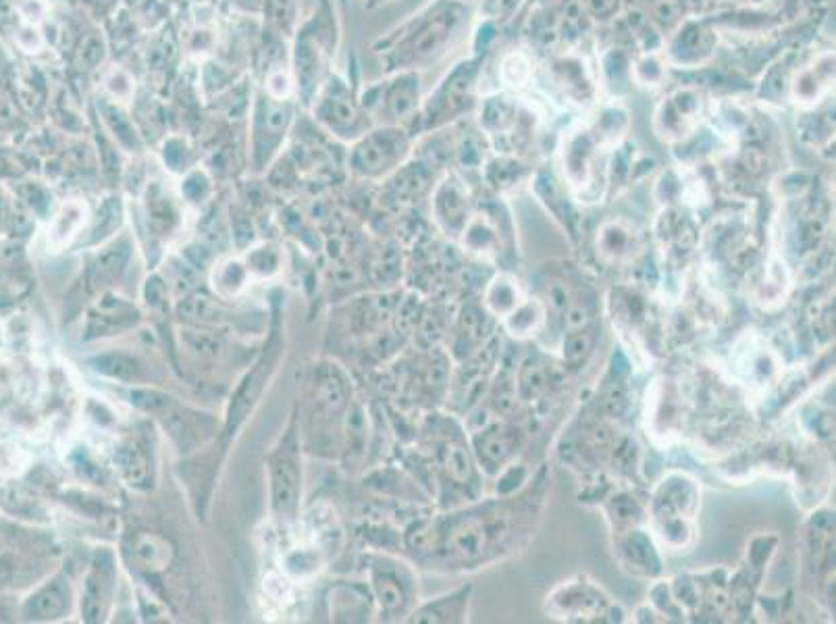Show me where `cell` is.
Wrapping results in <instances>:
<instances>
[{"instance_id":"2e32d148","label":"cell","mask_w":836,"mask_h":624,"mask_svg":"<svg viewBox=\"0 0 836 624\" xmlns=\"http://www.w3.org/2000/svg\"><path fill=\"white\" fill-rule=\"evenodd\" d=\"M545 323V306L537 298H526L525 302L510 312L504 319V325L514 338H531L535 335Z\"/></svg>"},{"instance_id":"ffe728a7","label":"cell","mask_w":836,"mask_h":624,"mask_svg":"<svg viewBox=\"0 0 836 624\" xmlns=\"http://www.w3.org/2000/svg\"><path fill=\"white\" fill-rule=\"evenodd\" d=\"M607 514H610V521L614 523L616 533H624V531H631V529L639 525L647 512L633 495L616 493L614 497H610Z\"/></svg>"},{"instance_id":"44dd1931","label":"cell","mask_w":836,"mask_h":624,"mask_svg":"<svg viewBox=\"0 0 836 624\" xmlns=\"http://www.w3.org/2000/svg\"><path fill=\"white\" fill-rule=\"evenodd\" d=\"M633 242V231L624 228L623 223H607L597 235V254L607 261H621L628 254Z\"/></svg>"},{"instance_id":"3957f363","label":"cell","mask_w":836,"mask_h":624,"mask_svg":"<svg viewBox=\"0 0 836 624\" xmlns=\"http://www.w3.org/2000/svg\"><path fill=\"white\" fill-rule=\"evenodd\" d=\"M271 471V493H273V509L279 516H292L298 506L300 495V444L295 433V421L290 423L288 431L281 435L275 450L269 456Z\"/></svg>"},{"instance_id":"6da1fadb","label":"cell","mask_w":836,"mask_h":624,"mask_svg":"<svg viewBox=\"0 0 836 624\" xmlns=\"http://www.w3.org/2000/svg\"><path fill=\"white\" fill-rule=\"evenodd\" d=\"M525 500V497H523ZM518 509L512 497L447 514L442 521H423L411 529L406 542L416 554H442L459 568H481L516 547L531 529L535 510Z\"/></svg>"},{"instance_id":"277c9868","label":"cell","mask_w":836,"mask_h":624,"mask_svg":"<svg viewBox=\"0 0 836 624\" xmlns=\"http://www.w3.org/2000/svg\"><path fill=\"white\" fill-rule=\"evenodd\" d=\"M379 608L385 616L409 614L416 597V583L404 564L381 560L371 576Z\"/></svg>"},{"instance_id":"5b68a950","label":"cell","mask_w":836,"mask_h":624,"mask_svg":"<svg viewBox=\"0 0 836 624\" xmlns=\"http://www.w3.org/2000/svg\"><path fill=\"white\" fill-rule=\"evenodd\" d=\"M132 402L138 409L157 416L181 445L188 447L194 440H200L202 433L198 429V423L202 421V414L183 409L173 397L142 390V392H133Z\"/></svg>"},{"instance_id":"30bf717a","label":"cell","mask_w":836,"mask_h":624,"mask_svg":"<svg viewBox=\"0 0 836 624\" xmlns=\"http://www.w3.org/2000/svg\"><path fill=\"white\" fill-rule=\"evenodd\" d=\"M473 602V587L462 585L454 592L433 597L412 612V623H469V612Z\"/></svg>"},{"instance_id":"7c38bea8","label":"cell","mask_w":836,"mask_h":624,"mask_svg":"<svg viewBox=\"0 0 836 624\" xmlns=\"http://www.w3.org/2000/svg\"><path fill=\"white\" fill-rule=\"evenodd\" d=\"M69 604H71L69 581H66L63 576H57L28 600V604L23 606V616L30 621H54L69 612Z\"/></svg>"},{"instance_id":"d4e9b609","label":"cell","mask_w":836,"mask_h":624,"mask_svg":"<svg viewBox=\"0 0 836 624\" xmlns=\"http://www.w3.org/2000/svg\"><path fill=\"white\" fill-rule=\"evenodd\" d=\"M94 364H97V371L102 373V375L121 379V381L133 379L135 378V373H138V364H135V361H133V359H128V356H123V354L100 356V359L94 361Z\"/></svg>"},{"instance_id":"484cf974","label":"cell","mask_w":836,"mask_h":624,"mask_svg":"<svg viewBox=\"0 0 836 624\" xmlns=\"http://www.w3.org/2000/svg\"><path fill=\"white\" fill-rule=\"evenodd\" d=\"M246 280V271L240 263L221 264L219 266V273H214V288L221 292V294H233L238 292Z\"/></svg>"},{"instance_id":"8fae6325","label":"cell","mask_w":836,"mask_h":624,"mask_svg":"<svg viewBox=\"0 0 836 624\" xmlns=\"http://www.w3.org/2000/svg\"><path fill=\"white\" fill-rule=\"evenodd\" d=\"M618 554L623 560L624 568H628L635 575L654 576L659 573L662 562L657 556L656 547L647 533L635 526L631 531L618 533Z\"/></svg>"},{"instance_id":"d6986e66","label":"cell","mask_w":836,"mask_h":624,"mask_svg":"<svg viewBox=\"0 0 836 624\" xmlns=\"http://www.w3.org/2000/svg\"><path fill=\"white\" fill-rule=\"evenodd\" d=\"M316 404L328 412L329 416L340 414L348 406V388L335 369L323 373L316 381Z\"/></svg>"},{"instance_id":"603a6c76","label":"cell","mask_w":836,"mask_h":624,"mask_svg":"<svg viewBox=\"0 0 836 624\" xmlns=\"http://www.w3.org/2000/svg\"><path fill=\"white\" fill-rule=\"evenodd\" d=\"M83 217H85V207L82 202H69L63 207V211L57 219V225L52 231V244L57 248H63L71 242L73 235L82 230Z\"/></svg>"},{"instance_id":"9a60e30c","label":"cell","mask_w":836,"mask_h":624,"mask_svg":"<svg viewBox=\"0 0 836 624\" xmlns=\"http://www.w3.org/2000/svg\"><path fill=\"white\" fill-rule=\"evenodd\" d=\"M483 300H485L487 311L495 316H500V319H506L510 312L516 311L525 302L526 296L523 288L518 285V281L500 273L485 288Z\"/></svg>"},{"instance_id":"5bb4252c","label":"cell","mask_w":836,"mask_h":624,"mask_svg":"<svg viewBox=\"0 0 836 624\" xmlns=\"http://www.w3.org/2000/svg\"><path fill=\"white\" fill-rule=\"evenodd\" d=\"M445 185H442L437 190V200H435V213L437 219L442 223L443 228L447 231H459L466 228V223L471 221V213H469V200L462 194L460 185H456V181H443Z\"/></svg>"},{"instance_id":"ac0fdd59","label":"cell","mask_w":836,"mask_h":624,"mask_svg":"<svg viewBox=\"0 0 836 624\" xmlns=\"http://www.w3.org/2000/svg\"><path fill=\"white\" fill-rule=\"evenodd\" d=\"M442 464L447 476L459 485H469V481H473L475 476L473 452L462 442H447L443 445Z\"/></svg>"},{"instance_id":"ba28073f","label":"cell","mask_w":836,"mask_h":624,"mask_svg":"<svg viewBox=\"0 0 836 624\" xmlns=\"http://www.w3.org/2000/svg\"><path fill=\"white\" fill-rule=\"evenodd\" d=\"M702 115V97L693 90H678L673 97L662 102L657 111L656 121L662 123L657 132L668 140H681L689 135L697 125V117Z\"/></svg>"},{"instance_id":"cb8c5ba5","label":"cell","mask_w":836,"mask_h":624,"mask_svg":"<svg viewBox=\"0 0 836 624\" xmlns=\"http://www.w3.org/2000/svg\"><path fill=\"white\" fill-rule=\"evenodd\" d=\"M115 464L121 471L123 479L130 483V485H142L147 483L148 469L144 456L140 454V450L133 444L121 445L117 450Z\"/></svg>"},{"instance_id":"7402d4cb","label":"cell","mask_w":836,"mask_h":624,"mask_svg":"<svg viewBox=\"0 0 836 624\" xmlns=\"http://www.w3.org/2000/svg\"><path fill=\"white\" fill-rule=\"evenodd\" d=\"M128 246L111 248L107 250L102 256H99L94 264L90 266L88 275H85V283L88 288H99L104 281L113 280L121 271H123V264L128 261Z\"/></svg>"},{"instance_id":"52a82bcc","label":"cell","mask_w":836,"mask_h":624,"mask_svg":"<svg viewBox=\"0 0 836 624\" xmlns=\"http://www.w3.org/2000/svg\"><path fill=\"white\" fill-rule=\"evenodd\" d=\"M475 437V456L481 469L490 475L500 473V469H508V462L521 447V431L506 425H487L479 429Z\"/></svg>"},{"instance_id":"8992f818","label":"cell","mask_w":836,"mask_h":624,"mask_svg":"<svg viewBox=\"0 0 836 624\" xmlns=\"http://www.w3.org/2000/svg\"><path fill=\"white\" fill-rule=\"evenodd\" d=\"M115 592V562L111 552H97L88 575L83 578L82 614L88 623H100L113 600Z\"/></svg>"},{"instance_id":"4fadbf2b","label":"cell","mask_w":836,"mask_h":624,"mask_svg":"<svg viewBox=\"0 0 836 624\" xmlns=\"http://www.w3.org/2000/svg\"><path fill=\"white\" fill-rule=\"evenodd\" d=\"M404 150L406 144L402 138L385 135L383 142L373 140L356 152V167L366 175H381L394 169V164L404 157Z\"/></svg>"},{"instance_id":"4316f807","label":"cell","mask_w":836,"mask_h":624,"mask_svg":"<svg viewBox=\"0 0 836 624\" xmlns=\"http://www.w3.org/2000/svg\"><path fill=\"white\" fill-rule=\"evenodd\" d=\"M593 348V338L587 333V329H581V331H571L566 333L564 338V362L568 364H576V362L583 361Z\"/></svg>"},{"instance_id":"9c48e42d","label":"cell","mask_w":836,"mask_h":624,"mask_svg":"<svg viewBox=\"0 0 836 624\" xmlns=\"http://www.w3.org/2000/svg\"><path fill=\"white\" fill-rule=\"evenodd\" d=\"M278 356V350L275 348H264L263 356L261 361L256 362V366L252 369V373L244 379V383L240 385L238 394L231 402L230 416H228V435H233V431L242 425V421L246 419L248 411H252V406L256 404V400L263 394L264 383L269 379V371L273 369L271 364L275 362Z\"/></svg>"},{"instance_id":"7a4b0ae2","label":"cell","mask_w":836,"mask_h":624,"mask_svg":"<svg viewBox=\"0 0 836 624\" xmlns=\"http://www.w3.org/2000/svg\"><path fill=\"white\" fill-rule=\"evenodd\" d=\"M545 614L564 623H623L624 610L590 576L560 583L545 597Z\"/></svg>"},{"instance_id":"e0dca14e","label":"cell","mask_w":836,"mask_h":624,"mask_svg":"<svg viewBox=\"0 0 836 624\" xmlns=\"http://www.w3.org/2000/svg\"><path fill=\"white\" fill-rule=\"evenodd\" d=\"M133 560L140 564V568L147 571H163L171 562V547L159 535H138L132 547Z\"/></svg>"}]
</instances>
